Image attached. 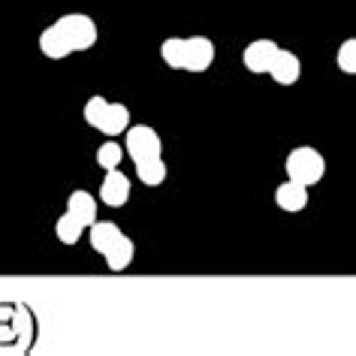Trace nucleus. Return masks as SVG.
Returning a JSON list of instances; mask_svg holds the SVG:
<instances>
[{"instance_id": "obj_4", "label": "nucleus", "mask_w": 356, "mask_h": 356, "mask_svg": "<svg viewBox=\"0 0 356 356\" xmlns=\"http://www.w3.org/2000/svg\"><path fill=\"white\" fill-rule=\"evenodd\" d=\"M284 172H287L290 181L314 188V184H320L326 178V157L311 145H299V148L290 151L287 160H284Z\"/></svg>"}, {"instance_id": "obj_10", "label": "nucleus", "mask_w": 356, "mask_h": 356, "mask_svg": "<svg viewBox=\"0 0 356 356\" xmlns=\"http://www.w3.org/2000/svg\"><path fill=\"white\" fill-rule=\"evenodd\" d=\"M85 233H88V238H91V248L103 257L124 236V229L118 224H112V220H94V224L85 229Z\"/></svg>"}, {"instance_id": "obj_16", "label": "nucleus", "mask_w": 356, "mask_h": 356, "mask_svg": "<svg viewBox=\"0 0 356 356\" xmlns=\"http://www.w3.org/2000/svg\"><path fill=\"white\" fill-rule=\"evenodd\" d=\"M335 64H338V70H341V73H347V76L356 73V40H353V37L344 40L341 46H338Z\"/></svg>"}, {"instance_id": "obj_7", "label": "nucleus", "mask_w": 356, "mask_h": 356, "mask_svg": "<svg viewBox=\"0 0 356 356\" xmlns=\"http://www.w3.org/2000/svg\"><path fill=\"white\" fill-rule=\"evenodd\" d=\"M133 197V184L130 178L118 172V169H106V178L100 184V202L106 209H124Z\"/></svg>"}, {"instance_id": "obj_12", "label": "nucleus", "mask_w": 356, "mask_h": 356, "mask_svg": "<svg viewBox=\"0 0 356 356\" xmlns=\"http://www.w3.org/2000/svg\"><path fill=\"white\" fill-rule=\"evenodd\" d=\"M133 257H136V245H133V238L124 233L118 242L103 254V260H106V266H109V272H124V269H130Z\"/></svg>"}, {"instance_id": "obj_9", "label": "nucleus", "mask_w": 356, "mask_h": 356, "mask_svg": "<svg viewBox=\"0 0 356 356\" xmlns=\"http://www.w3.org/2000/svg\"><path fill=\"white\" fill-rule=\"evenodd\" d=\"M308 188L299 181H284L275 188V206H278L281 211H287V215H296V211H305L308 209Z\"/></svg>"}, {"instance_id": "obj_14", "label": "nucleus", "mask_w": 356, "mask_h": 356, "mask_svg": "<svg viewBox=\"0 0 356 356\" xmlns=\"http://www.w3.org/2000/svg\"><path fill=\"white\" fill-rule=\"evenodd\" d=\"M85 224L82 220H76L70 211H64V215L58 218V224H55V236H58V242L60 245H79V238L85 236Z\"/></svg>"}, {"instance_id": "obj_2", "label": "nucleus", "mask_w": 356, "mask_h": 356, "mask_svg": "<svg viewBox=\"0 0 356 356\" xmlns=\"http://www.w3.org/2000/svg\"><path fill=\"white\" fill-rule=\"evenodd\" d=\"M218 58L215 40L209 37H166L160 42V60L169 70H181V73H209Z\"/></svg>"}, {"instance_id": "obj_6", "label": "nucleus", "mask_w": 356, "mask_h": 356, "mask_svg": "<svg viewBox=\"0 0 356 356\" xmlns=\"http://www.w3.org/2000/svg\"><path fill=\"white\" fill-rule=\"evenodd\" d=\"M278 42L275 40H251L245 46V51H242V64H245V70L248 73H254V76H266L269 73V67H272V60H275V55H278Z\"/></svg>"}, {"instance_id": "obj_8", "label": "nucleus", "mask_w": 356, "mask_h": 356, "mask_svg": "<svg viewBox=\"0 0 356 356\" xmlns=\"http://www.w3.org/2000/svg\"><path fill=\"white\" fill-rule=\"evenodd\" d=\"M272 79L275 85H284V88H290V85H296L299 79H302V60L296 51H290V49H278V55H275L272 60V67H269V73H266Z\"/></svg>"}, {"instance_id": "obj_11", "label": "nucleus", "mask_w": 356, "mask_h": 356, "mask_svg": "<svg viewBox=\"0 0 356 356\" xmlns=\"http://www.w3.org/2000/svg\"><path fill=\"white\" fill-rule=\"evenodd\" d=\"M67 211H70V215H73L76 220H82L85 227H91L94 220H97V197H94L91 191H82V188H79V191H73V193L67 197Z\"/></svg>"}, {"instance_id": "obj_15", "label": "nucleus", "mask_w": 356, "mask_h": 356, "mask_svg": "<svg viewBox=\"0 0 356 356\" xmlns=\"http://www.w3.org/2000/svg\"><path fill=\"white\" fill-rule=\"evenodd\" d=\"M121 160H124V145L121 142H103L100 148H97V166L100 169H118L121 166Z\"/></svg>"}, {"instance_id": "obj_3", "label": "nucleus", "mask_w": 356, "mask_h": 356, "mask_svg": "<svg viewBox=\"0 0 356 356\" xmlns=\"http://www.w3.org/2000/svg\"><path fill=\"white\" fill-rule=\"evenodd\" d=\"M82 115H85L88 127L106 133L109 139L121 136V133L130 127V109L124 103H109L106 97H91V100L85 103Z\"/></svg>"}, {"instance_id": "obj_13", "label": "nucleus", "mask_w": 356, "mask_h": 356, "mask_svg": "<svg viewBox=\"0 0 356 356\" xmlns=\"http://www.w3.org/2000/svg\"><path fill=\"white\" fill-rule=\"evenodd\" d=\"M133 169H136V178L145 188H160V184L166 181L169 175V166L163 157H154V160H142V163H133Z\"/></svg>"}, {"instance_id": "obj_5", "label": "nucleus", "mask_w": 356, "mask_h": 356, "mask_svg": "<svg viewBox=\"0 0 356 356\" xmlns=\"http://www.w3.org/2000/svg\"><path fill=\"white\" fill-rule=\"evenodd\" d=\"M121 136H124V154H127L133 163L163 157V139H160V133L151 127V124H130Z\"/></svg>"}, {"instance_id": "obj_1", "label": "nucleus", "mask_w": 356, "mask_h": 356, "mask_svg": "<svg viewBox=\"0 0 356 356\" xmlns=\"http://www.w3.org/2000/svg\"><path fill=\"white\" fill-rule=\"evenodd\" d=\"M100 40V28L88 13H67L40 33V51L49 60H64L76 51H88Z\"/></svg>"}]
</instances>
